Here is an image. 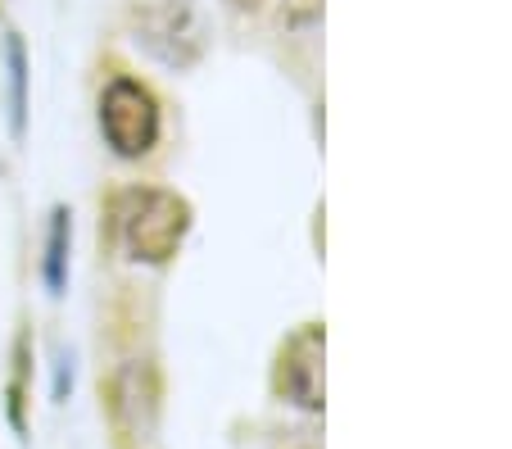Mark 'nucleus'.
Returning <instances> with one entry per match:
<instances>
[{"label":"nucleus","mask_w":512,"mask_h":449,"mask_svg":"<svg viewBox=\"0 0 512 449\" xmlns=\"http://www.w3.org/2000/svg\"><path fill=\"white\" fill-rule=\"evenodd\" d=\"M318 332H304L300 341L286 350V372H281V386L290 391V400L304 404V409H318L322 404V368H318Z\"/></svg>","instance_id":"20e7f679"},{"label":"nucleus","mask_w":512,"mask_h":449,"mask_svg":"<svg viewBox=\"0 0 512 449\" xmlns=\"http://www.w3.org/2000/svg\"><path fill=\"white\" fill-rule=\"evenodd\" d=\"M100 137L114 150L118 159H141L159 146V132H164V114H159L155 91L145 87L132 73H118L105 82L100 91Z\"/></svg>","instance_id":"f03ea898"},{"label":"nucleus","mask_w":512,"mask_h":449,"mask_svg":"<svg viewBox=\"0 0 512 449\" xmlns=\"http://www.w3.org/2000/svg\"><path fill=\"white\" fill-rule=\"evenodd\" d=\"M5 73H10V132L23 141L28 127V50L19 32H5Z\"/></svg>","instance_id":"423d86ee"},{"label":"nucleus","mask_w":512,"mask_h":449,"mask_svg":"<svg viewBox=\"0 0 512 449\" xmlns=\"http://www.w3.org/2000/svg\"><path fill=\"white\" fill-rule=\"evenodd\" d=\"M132 32L136 46L168 69H191L204 55V14L195 0H141Z\"/></svg>","instance_id":"7ed1b4c3"},{"label":"nucleus","mask_w":512,"mask_h":449,"mask_svg":"<svg viewBox=\"0 0 512 449\" xmlns=\"http://www.w3.org/2000/svg\"><path fill=\"white\" fill-rule=\"evenodd\" d=\"M68 245H73V214L59 205V209H50L46 259H41V277H46L50 295H64V286H68Z\"/></svg>","instance_id":"39448f33"},{"label":"nucleus","mask_w":512,"mask_h":449,"mask_svg":"<svg viewBox=\"0 0 512 449\" xmlns=\"http://www.w3.org/2000/svg\"><path fill=\"white\" fill-rule=\"evenodd\" d=\"M28 372H32V345H28V336H19V341H14V372H10V386H5L14 431L28 427Z\"/></svg>","instance_id":"0eeeda50"},{"label":"nucleus","mask_w":512,"mask_h":449,"mask_svg":"<svg viewBox=\"0 0 512 449\" xmlns=\"http://www.w3.org/2000/svg\"><path fill=\"white\" fill-rule=\"evenodd\" d=\"M232 5H241V10H254V5H259V0H232Z\"/></svg>","instance_id":"6e6552de"},{"label":"nucleus","mask_w":512,"mask_h":449,"mask_svg":"<svg viewBox=\"0 0 512 449\" xmlns=\"http://www.w3.org/2000/svg\"><path fill=\"white\" fill-rule=\"evenodd\" d=\"M118 241L136 264H168L191 232V205L164 186H132L118 196Z\"/></svg>","instance_id":"f257e3e1"}]
</instances>
